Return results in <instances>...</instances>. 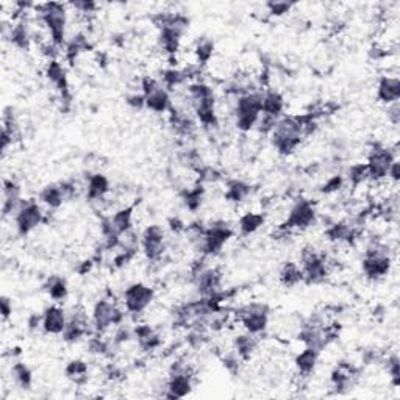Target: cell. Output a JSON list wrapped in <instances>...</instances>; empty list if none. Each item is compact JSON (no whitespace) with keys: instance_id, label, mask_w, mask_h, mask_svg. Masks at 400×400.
<instances>
[{"instance_id":"cell-1","label":"cell","mask_w":400,"mask_h":400,"mask_svg":"<svg viewBox=\"0 0 400 400\" xmlns=\"http://www.w3.org/2000/svg\"><path fill=\"white\" fill-rule=\"evenodd\" d=\"M186 99L191 107L195 121L203 129L213 130L219 127V115L216 110V93L213 86L202 80L189 83L186 88Z\"/></svg>"},{"instance_id":"cell-2","label":"cell","mask_w":400,"mask_h":400,"mask_svg":"<svg viewBox=\"0 0 400 400\" xmlns=\"http://www.w3.org/2000/svg\"><path fill=\"white\" fill-rule=\"evenodd\" d=\"M305 116H282L277 121L276 127L271 133L272 147L278 155L290 157L304 143L305 136Z\"/></svg>"},{"instance_id":"cell-3","label":"cell","mask_w":400,"mask_h":400,"mask_svg":"<svg viewBox=\"0 0 400 400\" xmlns=\"http://www.w3.org/2000/svg\"><path fill=\"white\" fill-rule=\"evenodd\" d=\"M38 20L47 32L49 41L58 49H65L67 43V5L47 2L37 5Z\"/></svg>"},{"instance_id":"cell-4","label":"cell","mask_w":400,"mask_h":400,"mask_svg":"<svg viewBox=\"0 0 400 400\" xmlns=\"http://www.w3.org/2000/svg\"><path fill=\"white\" fill-rule=\"evenodd\" d=\"M262 89L235 97L233 105H231V116H233L235 127L238 131L250 133L255 130L259 117H262Z\"/></svg>"},{"instance_id":"cell-5","label":"cell","mask_w":400,"mask_h":400,"mask_svg":"<svg viewBox=\"0 0 400 400\" xmlns=\"http://www.w3.org/2000/svg\"><path fill=\"white\" fill-rule=\"evenodd\" d=\"M235 236V230L227 221H213L205 226L200 241L195 244V250L200 257H216L224 250L231 238Z\"/></svg>"},{"instance_id":"cell-6","label":"cell","mask_w":400,"mask_h":400,"mask_svg":"<svg viewBox=\"0 0 400 400\" xmlns=\"http://www.w3.org/2000/svg\"><path fill=\"white\" fill-rule=\"evenodd\" d=\"M194 389V370L189 363L177 360L171 364L169 377L164 385L163 397L166 399H183L191 394Z\"/></svg>"},{"instance_id":"cell-7","label":"cell","mask_w":400,"mask_h":400,"mask_svg":"<svg viewBox=\"0 0 400 400\" xmlns=\"http://www.w3.org/2000/svg\"><path fill=\"white\" fill-rule=\"evenodd\" d=\"M125 310L119 308L116 302L111 299L102 297L94 304L93 311H91V327H93L94 333H107L110 328L117 327L124 324L125 319Z\"/></svg>"},{"instance_id":"cell-8","label":"cell","mask_w":400,"mask_h":400,"mask_svg":"<svg viewBox=\"0 0 400 400\" xmlns=\"http://www.w3.org/2000/svg\"><path fill=\"white\" fill-rule=\"evenodd\" d=\"M236 318L243 325L244 332L262 336L269 327L271 308L264 302H250L236 310Z\"/></svg>"},{"instance_id":"cell-9","label":"cell","mask_w":400,"mask_h":400,"mask_svg":"<svg viewBox=\"0 0 400 400\" xmlns=\"http://www.w3.org/2000/svg\"><path fill=\"white\" fill-rule=\"evenodd\" d=\"M139 88L146 97V110L155 115H166L172 108L171 91L166 89L161 82L152 75H144L139 82Z\"/></svg>"},{"instance_id":"cell-10","label":"cell","mask_w":400,"mask_h":400,"mask_svg":"<svg viewBox=\"0 0 400 400\" xmlns=\"http://www.w3.org/2000/svg\"><path fill=\"white\" fill-rule=\"evenodd\" d=\"M399 158V153L396 149H392L389 146L383 144H374L372 149L368 153L366 167L368 175L370 181L375 183H382L388 179V172L391 169V164Z\"/></svg>"},{"instance_id":"cell-11","label":"cell","mask_w":400,"mask_h":400,"mask_svg":"<svg viewBox=\"0 0 400 400\" xmlns=\"http://www.w3.org/2000/svg\"><path fill=\"white\" fill-rule=\"evenodd\" d=\"M155 300V290L143 282L130 283L122 292L124 310L130 316H141Z\"/></svg>"},{"instance_id":"cell-12","label":"cell","mask_w":400,"mask_h":400,"mask_svg":"<svg viewBox=\"0 0 400 400\" xmlns=\"http://www.w3.org/2000/svg\"><path fill=\"white\" fill-rule=\"evenodd\" d=\"M13 221H15V228L19 236H29L32 231L37 230L46 221L44 208L39 200H24L15 217H13Z\"/></svg>"},{"instance_id":"cell-13","label":"cell","mask_w":400,"mask_h":400,"mask_svg":"<svg viewBox=\"0 0 400 400\" xmlns=\"http://www.w3.org/2000/svg\"><path fill=\"white\" fill-rule=\"evenodd\" d=\"M318 221V212L313 202L308 199H299L292 203V207L288 212L285 222L282 224L283 233H290L292 230H308L313 227Z\"/></svg>"},{"instance_id":"cell-14","label":"cell","mask_w":400,"mask_h":400,"mask_svg":"<svg viewBox=\"0 0 400 400\" xmlns=\"http://www.w3.org/2000/svg\"><path fill=\"white\" fill-rule=\"evenodd\" d=\"M166 228L160 224H150L139 235V247L147 262L157 263L164 255L166 250Z\"/></svg>"},{"instance_id":"cell-15","label":"cell","mask_w":400,"mask_h":400,"mask_svg":"<svg viewBox=\"0 0 400 400\" xmlns=\"http://www.w3.org/2000/svg\"><path fill=\"white\" fill-rule=\"evenodd\" d=\"M300 269L305 285H318L325 282L330 269L327 259L313 247H305L300 254Z\"/></svg>"},{"instance_id":"cell-16","label":"cell","mask_w":400,"mask_h":400,"mask_svg":"<svg viewBox=\"0 0 400 400\" xmlns=\"http://www.w3.org/2000/svg\"><path fill=\"white\" fill-rule=\"evenodd\" d=\"M44 74H46V79L49 80V83H51L53 89L58 93L63 105L69 107L72 101V94H71V85H69L66 67L63 66L58 60H51L46 63Z\"/></svg>"},{"instance_id":"cell-17","label":"cell","mask_w":400,"mask_h":400,"mask_svg":"<svg viewBox=\"0 0 400 400\" xmlns=\"http://www.w3.org/2000/svg\"><path fill=\"white\" fill-rule=\"evenodd\" d=\"M93 327H91V319L85 311L77 310L69 314L67 325L63 332V341L66 344H79L85 338H89L93 335Z\"/></svg>"},{"instance_id":"cell-18","label":"cell","mask_w":400,"mask_h":400,"mask_svg":"<svg viewBox=\"0 0 400 400\" xmlns=\"http://www.w3.org/2000/svg\"><path fill=\"white\" fill-rule=\"evenodd\" d=\"M4 37L10 41L13 47L19 49V51H30V47L34 41V33L30 29L29 20L25 18H20L15 22H11L6 29V24H4Z\"/></svg>"},{"instance_id":"cell-19","label":"cell","mask_w":400,"mask_h":400,"mask_svg":"<svg viewBox=\"0 0 400 400\" xmlns=\"http://www.w3.org/2000/svg\"><path fill=\"white\" fill-rule=\"evenodd\" d=\"M325 236L335 244H355L361 236L360 224L354 221H338L328 226Z\"/></svg>"},{"instance_id":"cell-20","label":"cell","mask_w":400,"mask_h":400,"mask_svg":"<svg viewBox=\"0 0 400 400\" xmlns=\"http://www.w3.org/2000/svg\"><path fill=\"white\" fill-rule=\"evenodd\" d=\"M193 280L199 297H208L222 290V272L217 268H203Z\"/></svg>"},{"instance_id":"cell-21","label":"cell","mask_w":400,"mask_h":400,"mask_svg":"<svg viewBox=\"0 0 400 400\" xmlns=\"http://www.w3.org/2000/svg\"><path fill=\"white\" fill-rule=\"evenodd\" d=\"M4 202H2V216L4 219L8 217H15L19 207L22 205V186L15 179H5L4 180Z\"/></svg>"},{"instance_id":"cell-22","label":"cell","mask_w":400,"mask_h":400,"mask_svg":"<svg viewBox=\"0 0 400 400\" xmlns=\"http://www.w3.org/2000/svg\"><path fill=\"white\" fill-rule=\"evenodd\" d=\"M41 314H43V332L46 335L61 336L69 321V314L65 308L53 304L46 307Z\"/></svg>"},{"instance_id":"cell-23","label":"cell","mask_w":400,"mask_h":400,"mask_svg":"<svg viewBox=\"0 0 400 400\" xmlns=\"http://www.w3.org/2000/svg\"><path fill=\"white\" fill-rule=\"evenodd\" d=\"M86 199L91 203H103L108 199V194L111 193V181L107 175L102 172H93L86 177Z\"/></svg>"},{"instance_id":"cell-24","label":"cell","mask_w":400,"mask_h":400,"mask_svg":"<svg viewBox=\"0 0 400 400\" xmlns=\"http://www.w3.org/2000/svg\"><path fill=\"white\" fill-rule=\"evenodd\" d=\"M392 269V257H366L363 255L361 271L369 282H380L389 276Z\"/></svg>"},{"instance_id":"cell-25","label":"cell","mask_w":400,"mask_h":400,"mask_svg":"<svg viewBox=\"0 0 400 400\" xmlns=\"http://www.w3.org/2000/svg\"><path fill=\"white\" fill-rule=\"evenodd\" d=\"M133 340L136 341L138 347L144 350V352H153L163 344L161 335L149 324H136L133 327Z\"/></svg>"},{"instance_id":"cell-26","label":"cell","mask_w":400,"mask_h":400,"mask_svg":"<svg viewBox=\"0 0 400 400\" xmlns=\"http://www.w3.org/2000/svg\"><path fill=\"white\" fill-rule=\"evenodd\" d=\"M377 99L380 103L392 105L400 99V80L397 75H382L377 82Z\"/></svg>"},{"instance_id":"cell-27","label":"cell","mask_w":400,"mask_h":400,"mask_svg":"<svg viewBox=\"0 0 400 400\" xmlns=\"http://www.w3.org/2000/svg\"><path fill=\"white\" fill-rule=\"evenodd\" d=\"M286 101L285 96L277 89H263V103L262 115L273 119H280L285 116Z\"/></svg>"},{"instance_id":"cell-28","label":"cell","mask_w":400,"mask_h":400,"mask_svg":"<svg viewBox=\"0 0 400 400\" xmlns=\"http://www.w3.org/2000/svg\"><path fill=\"white\" fill-rule=\"evenodd\" d=\"M93 49H94V44L88 34L79 32L67 39V43L63 51H65L66 61L69 63V65H74L75 60L79 58L82 53L93 51Z\"/></svg>"},{"instance_id":"cell-29","label":"cell","mask_w":400,"mask_h":400,"mask_svg":"<svg viewBox=\"0 0 400 400\" xmlns=\"http://www.w3.org/2000/svg\"><path fill=\"white\" fill-rule=\"evenodd\" d=\"M319 356L321 352L314 349L304 347V350H300L296 358H294V368H296L297 374L300 377H310L316 368H318Z\"/></svg>"},{"instance_id":"cell-30","label":"cell","mask_w":400,"mask_h":400,"mask_svg":"<svg viewBox=\"0 0 400 400\" xmlns=\"http://www.w3.org/2000/svg\"><path fill=\"white\" fill-rule=\"evenodd\" d=\"M38 200L43 207L49 209H58L65 205L66 195L63 193V188L60 183H51L46 185L38 194Z\"/></svg>"},{"instance_id":"cell-31","label":"cell","mask_w":400,"mask_h":400,"mask_svg":"<svg viewBox=\"0 0 400 400\" xmlns=\"http://www.w3.org/2000/svg\"><path fill=\"white\" fill-rule=\"evenodd\" d=\"M252 191H254V188H252L250 183L240 179H233V180H228L226 183V199L231 203H236V205H240V203H244L247 200Z\"/></svg>"},{"instance_id":"cell-32","label":"cell","mask_w":400,"mask_h":400,"mask_svg":"<svg viewBox=\"0 0 400 400\" xmlns=\"http://www.w3.org/2000/svg\"><path fill=\"white\" fill-rule=\"evenodd\" d=\"M160 82L161 85H163L166 89H177L180 86L186 85L189 82L191 83V77H189L186 67L185 69H180V67H167L164 71H161V77H160Z\"/></svg>"},{"instance_id":"cell-33","label":"cell","mask_w":400,"mask_h":400,"mask_svg":"<svg viewBox=\"0 0 400 400\" xmlns=\"http://www.w3.org/2000/svg\"><path fill=\"white\" fill-rule=\"evenodd\" d=\"M266 224V214L262 212H247L238 219V230L243 236L255 235Z\"/></svg>"},{"instance_id":"cell-34","label":"cell","mask_w":400,"mask_h":400,"mask_svg":"<svg viewBox=\"0 0 400 400\" xmlns=\"http://www.w3.org/2000/svg\"><path fill=\"white\" fill-rule=\"evenodd\" d=\"M257 349H258V336L255 335H250L245 332L243 335H238L235 338L233 350L244 363L249 361L250 358L255 355Z\"/></svg>"},{"instance_id":"cell-35","label":"cell","mask_w":400,"mask_h":400,"mask_svg":"<svg viewBox=\"0 0 400 400\" xmlns=\"http://www.w3.org/2000/svg\"><path fill=\"white\" fill-rule=\"evenodd\" d=\"M44 291L55 304L65 302L69 296V285L67 280L61 276H51L44 283Z\"/></svg>"},{"instance_id":"cell-36","label":"cell","mask_w":400,"mask_h":400,"mask_svg":"<svg viewBox=\"0 0 400 400\" xmlns=\"http://www.w3.org/2000/svg\"><path fill=\"white\" fill-rule=\"evenodd\" d=\"M10 374L13 382L18 386V388L24 389V391H29L32 389L33 386V370L30 369L29 364H25L24 361L16 360L15 363L11 364V369H10Z\"/></svg>"},{"instance_id":"cell-37","label":"cell","mask_w":400,"mask_h":400,"mask_svg":"<svg viewBox=\"0 0 400 400\" xmlns=\"http://www.w3.org/2000/svg\"><path fill=\"white\" fill-rule=\"evenodd\" d=\"M203 199H205V188H203V185L200 183L191 188H185L183 191H181V202H183L185 208L193 213L199 212Z\"/></svg>"},{"instance_id":"cell-38","label":"cell","mask_w":400,"mask_h":400,"mask_svg":"<svg viewBox=\"0 0 400 400\" xmlns=\"http://www.w3.org/2000/svg\"><path fill=\"white\" fill-rule=\"evenodd\" d=\"M216 44L212 38H202L195 43L194 47V57H195V65L200 66L202 69L205 67L209 61L214 57Z\"/></svg>"},{"instance_id":"cell-39","label":"cell","mask_w":400,"mask_h":400,"mask_svg":"<svg viewBox=\"0 0 400 400\" xmlns=\"http://www.w3.org/2000/svg\"><path fill=\"white\" fill-rule=\"evenodd\" d=\"M65 375L75 385H85L88 382L89 366L85 360H72L66 364Z\"/></svg>"},{"instance_id":"cell-40","label":"cell","mask_w":400,"mask_h":400,"mask_svg":"<svg viewBox=\"0 0 400 400\" xmlns=\"http://www.w3.org/2000/svg\"><path fill=\"white\" fill-rule=\"evenodd\" d=\"M280 283L285 288H294L304 283V273H302L300 264L294 262L285 263L282 271H280Z\"/></svg>"},{"instance_id":"cell-41","label":"cell","mask_w":400,"mask_h":400,"mask_svg":"<svg viewBox=\"0 0 400 400\" xmlns=\"http://www.w3.org/2000/svg\"><path fill=\"white\" fill-rule=\"evenodd\" d=\"M344 179H346V181H349V183L352 185L354 188H358V186H361L363 183H366V181L369 180L366 164L364 163L352 164L347 169V175Z\"/></svg>"},{"instance_id":"cell-42","label":"cell","mask_w":400,"mask_h":400,"mask_svg":"<svg viewBox=\"0 0 400 400\" xmlns=\"http://www.w3.org/2000/svg\"><path fill=\"white\" fill-rule=\"evenodd\" d=\"M386 366V372H388L389 382L394 388H399L400 386V358L397 354H391L388 355V360L385 361Z\"/></svg>"},{"instance_id":"cell-43","label":"cell","mask_w":400,"mask_h":400,"mask_svg":"<svg viewBox=\"0 0 400 400\" xmlns=\"http://www.w3.org/2000/svg\"><path fill=\"white\" fill-rule=\"evenodd\" d=\"M344 185H346V179H344V175L335 174V175H330L324 183L321 185L319 191L325 195H332L335 193H340L344 188Z\"/></svg>"},{"instance_id":"cell-44","label":"cell","mask_w":400,"mask_h":400,"mask_svg":"<svg viewBox=\"0 0 400 400\" xmlns=\"http://www.w3.org/2000/svg\"><path fill=\"white\" fill-rule=\"evenodd\" d=\"M264 6L272 18H283L288 13H291V10L296 5L291 2H276V0H271V2H268Z\"/></svg>"},{"instance_id":"cell-45","label":"cell","mask_w":400,"mask_h":400,"mask_svg":"<svg viewBox=\"0 0 400 400\" xmlns=\"http://www.w3.org/2000/svg\"><path fill=\"white\" fill-rule=\"evenodd\" d=\"M243 360L240 356L236 355V352L233 350V352H230V354H226L222 356V364H224V368H226L231 375H238L241 372V366H243Z\"/></svg>"},{"instance_id":"cell-46","label":"cell","mask_w":400,"mask_h":400,"mask_svg":"<svg viewBox=\"0 0 400 400\" xmlns=\"http://www.w3.org/2000/svg\"><path fill=\"white\" fill-rule=\"evenodd\" d=\"M69 6H72V8L77 13H80V15H86V16L96 15L97 10H99V4L93 2V0H77V2L69 4Z\"/></svg>"},{"instance_id":"cell-47","label":"cell","mask_w":400,"mask_h":400,"mask_svg":"<svg viewBox=\"0 0 400 400\" xmlns=\"http://www.w3.org/2000/svg\"><path fill=\"white\" fill-rule=\"evenodd\" d=\"M125 102H127V105L133 111H143V110H146V97H144V94L141 93V91H139V93L129 94L127 99H125Z\"/></svg>"},{"instance_id":"cell-48","label":"cell","mask_w":400,"mask_h":400,"mask_svg":"<svg viewBox=\"0 0 400 400\" xmlns=\"http://www.w3.org/2000/svg\"><path fill=\"white\" fill-rule=\"evenodd\" d=\"M27 328L30 332H38V330H43V314L41 313H33L27 318Z\"/></svg>"},{"instance_id":"cell-49","label":"cell","mask_w":400,"mask_h":400,"mask_svg":"<svg viewBox=\"0 0 400 400\" xmlns=\"http://www.w3.org/2000/svg\"><path fill=\"white\" fill-rule=\"evenodd\" d=\"M0 313H2L4 322L8 321L13 316V302L10 297L2 296V299H0Z\"/></svg>"},{"instance_id":"cell-50","label":"cell","mask_w":400,"mask_h":400,"mask_svg":"<svg viewBox=\"0 0 400 400\" xmlns=\"http://www.w3.org/2000/svg\"><path fill=\"white\" fill-rule=\"evenodd\" d=\"M388 121L391 125L397 127L400 122V103L396 102L392 105H388Z\"/></svg>"},{"instance_id":"cell-51","label":"cell","mask_w":400,"mask_h":400,"mask_svg":"<svg viewBox=\"0 0 400 400\" xmlns=\"http://www.w3.org/2000/svg\"><path fill=\"white\" fill-rule=\"evenodd\" d=\"M386 180H389L391 183H394V185H397L400 181V160L399 158L391 164V169L388 172V179Z\"/></svg>"},{"instance_id":"cell-52","label":"cell","mask_w":400,"mask_h":400,"mask_svg":"<svg viewBox=\"0 0 400 400\" xmlns=\"http://www.w3.org/2000/svg\"><path fill=\"white\" fill-rule=\"evenodd\" d=\"M167 226L175 233H181V231H186V226L183 224V221L180 219V217H171L169 221H167Z\"/></svg>"}]
</instances>
